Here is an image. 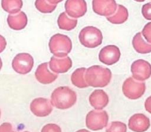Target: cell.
<instances>
[{
  "mask_svg": "<svg viewBox=\"0 0 151 132\" xmlns=\"http://www.w3.org/2000/svg\"><path fill=\"white\" fill-rule=\"evenodd\" d=\"M76 132H90V131H89L88 130H86V129H81V130L77 131Z\"/></svg>",
  "mask_w": 151,
  "mask_h": 132,
  "instance_id": "cell-31",
  "label": "cell"
},
{
  "mask_svg": "<svg viewBox=\"0 0 151 132\" xmlns=\"http://www.w3.org/2000/svg\"><path fill=\"white\" fill-rule=\"evenodd\" d=\"M134 1H137V2H143V1H145V0H134Z\"/></svg>",
  "mask_w": 151,
  "mask_h": 132,
  "instance_id": "cell-32",
  "label": "cell"
},
{
  "mask_svg": "<svg viewBox=\"0 0 151 132\" xmlns=\"http://www.w3.org/2000/svg\"><path fill=\"white\" fill-rule=\"evenodd\" d=\"M86 68L82 67L76 69L71 74V80L73 84L80 88H84L88 87L85 80V72Z\"/></svg>",
  "mask_w": 151,
  "mask_h": 132,
  "instance_id": "cell-20",
  "label": "cell"
},
{
  "mask_svg": "<svg viewBox=\"0 0 151 132\" xmlns=\"http://www.w3.org/2000/svg\"><path fill=\"white\" fill-rule=\"evenodd\" d=\"M77 101L76 93L68 87L62 86L55 88L51 95V103L57 108L68 109Z\"/></svg>",
  "mask_w": 151,
  "mask_h": 132,
  "instance_id": "cell-2",
  "label": "cell"
},
{
  "mask_svg": "<svg viewBox=\"0 0 151 132\" xmlns=\"http://www.w3.org/2000/svg\"><path fill=\"white\" fill-rule=\"evenodd\" d=\"M126 124L121 121H113L107 127L106 132H126Z\"/></svg>",
  "mask_w": 151,
  "mask_h": 132,
  "instance_id": "cell-24",
  "label": "cell"
},
{
  "mask_svg": "<svg viewBox=\"0 0 151 132\" xmlns=\"http://www.w3.org/2000/svg\"><path fill=\"white\" fill-rule=\"evenodd\" d=\"M142 13L145 19L151 20V2L147 3L143 5Z\"/></svg>",
  "mask_w": 151,
  "mask_h": 132,
  "instance_id": "cell-27",
  "label": "cell"
},
{
  "mask_svg": "<svg viewBox=\"0 0 151 132\" xmlns=\"http://www.w3.org/2000/svg\"><path fill=\"white\" fill-rule=\"evenodd\" d=\"M48 45L50 52L57 57H67L72 49L70 38L61 34H56L52 36Z\"/></svg>",
  "mask_w": 151,
  "mask_h": 132,
  "instance_id": "cell-3",
  "label": "cell"
},
{
  "mask_svg": "<svg viewBox=\"0 0 151 132\" xmlns=\"http://www.w3.org/2000/svg\"><path fill=\"white\" fill-rule=\"evenodd\" d=\"M31 111L37 117H46L52 111L49 100L42 97L34 99L30 104Z\"/></svg>",
  "mask_w": 151,
  "mask_h": 132,
  "instance_id": "cell-11",
  "label": "cell"
},
{
  "mask_svg": "<svg viewBox=\"0 0 151 132\" xmlns=\"http://www.w3.org/2000/svg\"><path fill=\"white\" fill-rule=\"evenodd\" d=\"M142 33L147 42L151 43V22L145 25Z\"/></svg>",
  "mask_w": 151,
  "mask_h": 132,
  "instance_id": "cell-26",
  "label": "cell"
},
{
  "mask_svg": "<svg viewBox=\"0 0 151 132\" xmlns=\"http://www.w3.org/2000/svg\"><path fill=\"white\" fill-rule=\"evenodd\" d=\"M145 108L148 113L151 114V95L146 98L145 102Z\"/></svg>",
  "mask_w": 151,
  "mask_h": 132,
  "instance_id": "cell-29",
  "label": "cell"
},
{
  "mask_svg": "<svg viewBox=\"0 0 151 132\" xmlns=\"http://www.w3.org/2000/svg\"><path fill=\"white\" fill-rule=\"evenodd\" d=\"M41 132H61V128L55 124H47L41 129Z\"/></svg>",
  "mask_w": 151,
  "mask_h": 132,
  "instance_id": "cell-25",
  "label": "cell"
},
{
  "mask_svg": "<svg viewBox=\"0 0 151 132\" xmlns=\"http://www.w3.org/2000/svg\"><path fill=\"white\" fill-rule=\"evenodd\" d=\"M49 63L41 64L37 68L35 76L37 80L41 84H48L54 82L58 77V75L50 71L48 65Z\"/></svg>",
  "mask_w": 151,
  "mask_h": 132,
  "instance_id": "cell-14",
  "label": "cell"
},
{
  "mask_svg": "<svg viewBox=\"0 0 151 132\" xmlns=\"http://www.w3.org/2000/svg\"><path fill=\"white\" fill-rule=\"evenodd\" d=\"M0 132H16L13 131L11 124L9 123H4L0 126Z\"/></svg>",
  "mask_w": 151,
  "mask_h": 132,
  "instance_id": "cell-28",
  "label": "cell"
},
{
  "mask_svg": "<svg viewBox=\"0 0 151 132\" xmlns=\"http://www.w3.org/2000/svg\"><path fill=\"white\" fill-rule=\"evenodd\" d=\"M133 78L138 81H143L151 76V65L144 60L139 59L134 61L131 65Z\"/></svg>",
  "mask_w": 151,
  "mask_h": 132,
  "instance_id": "cell-8",
  "label": "cell"
},
{
  "mask_svg": "<svg viewBox=\"0 0 151 132\" xmlns=\"http://www.w3.org/2000/svg\"><path fill=\"white\" fill-rule=\"evenodd\" d=\"M119 48L114 45H109L103 47L99 54V59L102 63L111 65L116 63L120 59Z\"/></svg>",
  "mask_w": 151,
  "mask_h": 132,
  "instance_id": "cell-9",
  "label": "cell"
},
{
  "mask_svg": "<svg viewBox=\"0 0 151 132\" xmlns=\"http://www.w3.org/2000/svg\"><path fill=\"white\" fill-rule=\"evenodd\" d=\"M57 24L60 29L71 31L77 26V19L70 18L66 13L63 12L60 14L57 19Z\"/></svg>",
  "mask_w": 151,
  "mask_h": 132,
  "instance_id": "cell-21",
  "label": "cell"
},
{
  "mask_svg": "<svg viewBox=\"0 0 151 132\" xmlns=\"http://www.w3.org/2000/svg\"><path fill=\"white\" fill-rule=\"evenodd\" d=\"M63 0H47V1L52 5H56L58 3L63 1Z\"/></svg>",
  "mask_w": 151,
  "mask_h": 132,
  "instance_id": "cell-30",
  "label": "cell"
},
{
  "mask_svg": "<svg viewBox=\"0 0 151 132\" xmlns=\"http://www.w3.org/2000/svg\"><path fill=\"white\" fill-rule=\"evenodd\" d=\"M78 38L80 43L85 47L94 48L102 43L103 35L97 28L87 26L81 30Z\"/></svg>",
  "mask_w": 151,
  "mask_h": 132,
  "instance_id": "cell-4",
  "label": "cell"
},
{
  "mask_svg": "<svg viewBox=\"0 0 151 132\" xmlns=\"http://www.w3.org/2000/svg\"><path fill=\"white\" fill-rule=\"evenodd\" d=\"M34 65V59L28 53H19L13 59L12 66L15 72L21 74L29 72Z\"/></svg>",
  "mask_w": 151,
  "mask_h": 132,
  "instance_id": "cell-7",
  "label": "cell"
},
{
  "mask_svg": "<svg viewBox=\"0 0 151 132\" xmlns=\"http://www.w3.org/2000/svg\"><path fill=\"white\" fill-rule=\"evenodd\" d=\"M145 90V83L137 81L132 77L127 78L122 85L124 95L130 100H136L140 98L144 94Z\"/></svg>",
  "mask_w": 151,
  "mask_h": 132,
  "instance_id": "cell-6",
  "label": "cell"
},
{
  "mask_svg": "<svg viewBox=\"0 0 151 132\" xmlns=\"http://www.w3.org/2000/svg\"><path fill=\"white\" fill-rule=\"evenodd\" d=\"M24 132H29V131H24Z\"/></svg>",
  "mask_w": 151,
  "mask_h": 132,
  "instance_id": "cell-33",
  "label": "cell"
},
{
  "mask_svg": "<svg viewBox=\"0 0 151 132\" xmlns=\"http://www.w3.org/2000/svg\"><path fill=\"white\" fill-rule=\"evenodd\" d=\"M36 8L42 13H51L56 8V5H52L47 0H36L35 2Z\"/></svg>",
  "mask_w": 151,
  "mask_h": 132,
  "instance_id": "cell-23",
  "label": "cell"
},
{
  "mask_svg": "<svg viewBox=\"0 0 151 132\" xmlns=\"http://www.w3.org/2000/svg\"><path fill=\"white\" fill-rule=\"evenodd\" d=\"M150 126L149 118L142 113L133 114L129 120V128L134 132H145Z\"/></svg>",
  "mask_w": 151,
  "mask_h": 132,
  "instance_id": "cell-13",
  "label": "cell"
},
{
  "mask_svg": "<svg viewBox=\"0 0 151 132\" xmlns=\"http://www.w3.org/2000/svg\"><path fill=\"white\" fill-rule=\"evenodd\" d=\"M67 14L74 18H80L87 12V4L85 0H67L65 3Z\"/></svg>",
  "mask_w": 151,
  "mask_h": 132,
  "instance_id": "cell-12",
  "label": "cell"
},
{
  "mask_svg": "<svg viewBox=\"0 0 151 132\" xmlns=\"http://www.w3.org/2000/svg\"><path fill=\"white\" fill-rule=\"evenodd\" d=\"M51 70L55 73H65L72 67V61L69 57L64 58H57L52 57L49 62Z\"/></svg>",
  "mask_w": 151,
  "mask_h": 132,
  "instance_id": "cell-15",
  "label": "cell"
},
{
  "mask_svg": "<svg viewBox=\"0 0 151 132\" xmlns=\"http://www.w3.org/2000/svg\"><path fill=\"white\" fill-rule=\"evenodd\" d=\"M109 97L102 90H94L89 97L90 105L97 110H101L109 103Z\"/></svg>",
  "mask_w": 151,
  "mask_h": 132,
  "instance_id": "cell-16",
  "label": "cell"
},
{
  "mask_svg": "<svg viewBox=\"0 0 151 132\" xmlns=\"http://www.w3.org/2000/svg\"><path fill=\"white\" fill-rule=\"evenodd\" d=\"M84 77L88 85L93 87H104L110 82L111 72L107 68L93 65L86 70Z\"/></svg>",
  "mask_w": 151,
  "mask_h": 132,
  "instance_id": "cell-1",
  "label": "cell"
},
{
  "mask_svg": "<svg viewBox=\"0 0 151 132\" xmlns=\"http://www.w3.org/2000/svg\"><path fill=\"white\" fill-rule=\"evenodd\" d=\"M1 5L5 11L14 14L20 11L22 7L23 2L22 0H2Z\"/></svg>",
  "mask_w": 151,
  "mask_h": 132,
  "instance_id": "cell-22",
  "label": "cell"
},
{
  "mask_svg": "<svg viewBox=\"0 0 151 132\" xmlns=\"http://www.w3.org/2000/svg\"><path fill=\"white\" fill-rule=\"evenodd\" d=\"M132 45L135 51L138 53L148 54L151 52V44L144 40L141 32L137 33L133 37Z\"/></svg>",
  "mask_w": 151,
  "mask_h": 132,
  "instance_id": "cell-18",
  "label": "cell"
},
{
  "mask_svg": "<svg viewBox=\"0 0 151 132\" xmlns=\"http://www.w3.org/2000/svg\"><path fill=\"white\" fill-rule=\"evenodd\" d=\"M109 116L107 112L101 110H93L89 111L86 117V124L88 128L97 131L106 127Z\"/></svg>",
  "mask_w": 151,
  "mask_h": 132,
  "instance_id": "cell-5",
  "label": "cell"
},
{
  "mask_svg": "<svg viewBox=\"0 0 151 132\" xmlns=\"http://www.w3.org/2000/svg\"><path fill=\"white\" fill-rule=\"evenodd\" d=\"M92 5L96 14L106 17L115 13L117 8L115 0H93Z\"/></svg>",
  "mask_w": 151,
  "mask_h": 132,
  "instance_id": "cell-10",
  "label": "cell"
},
{
  "mask_svg": "<svg viewBox=\"0 0 151 132\" xmlns=\"http://www.w3.org/2000/svg\"><path fill=\"white\" fill-rule=\"evenodd\" d=\"M128 11L122 5H118L116 12L112 16L106 17V19L111 23L120 24L124 23L128 18Z\"/></svg>",
  "mask_w": 151,
  "mask_h": 132,
  "instance_id": "cell-19",
  "label": "cell"
},
{
  "mask_svg": "<svg viewBox=\"0 0 151 132\" xmlns=\"http://www.w3.org/2000/svg\"><path fill=\"white\" fill-rule=\"evenodd\" d=\"M28 19L26 14L21 11L15 15H9L7 18V22L9 27L14 30H21L27 24Z\"/></svg>",
  "mask_w": 151,
  "mask_h": 132,
  "instance_id": "cell-17",
  "label": "cell"
}]
</instances>
